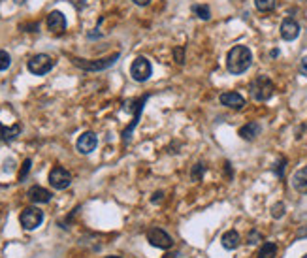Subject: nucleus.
<instances>
[{"instance_id": "obj_1", "label": "nucleus", "mask_w": 307, "mask_h": 258, "mask_svg": "<svg viewBox=\"0 0 307 258\" xmlns=\"http://www.w3.org/2000/svg\"><path fill=\"white\" fill-rule=\"evenodd\" d=\"M251 63H253V53L247 46H236L232 47L226 55V68L230 74H243L251 68Z\"/></svg>"}, {"instance_id": "obj_2", "label": "nucleus", "mask_w": 307, "mask_h": 258, "mask_svg": "<svg viewBox=\"0 0 307 258\" xmlns=\"http://www.w3.org/2000/svg\"><path fill=\"white\" fill-rule=\"evenodd\" d=\"M273 91L275 87L271 83V79L268 76H258L251 81L249 85V93H251V98L256 102H266L273 96Z\"/></svg>"}, {"instance_id": "obj_3", "label": "nucleus", "mask_w": 307, "mask_h": 258, "mask_svg": "<svg viewBox=\"0 0 307 258\" xmlns=\"http://www.w3.org/2000/svg\"><path fill=\"white\" fill-rule=\"evenodd\" d=\"M27 66H29V72L34 76H46L47 72H51V68L55 66V61L46 53H40V55L32 57Z\"/></svg>"}, {"instance_id": "obj_4", "label": "nucleus", "mask_w": 307, "mask_h": 258, "mask_svg": "<svg viewBox=\"0 0 307 258\" xmlns=\"http://www.w3.org/2000/svg\"><path fill=\"white\" fill-rule=\"evenodd\" d=\"M151 74H153V66L151 63L147 61L145 57H138L130 66V76L134 81H138V83H143L147 79L151 78Z\"/></svg>"}, {"instance_id": "obj_5", "label": "nucleus", "mask_w": 307, "mask_h": 258, "mask_svg": "<svg viewBox=\"0 0 307 258\" xmlns=\"http://www.w3.org/2000/svg\"><path fill=\"white\" fill-rule=\"evenodd\" d=\"M117 59H119V53L108 57V59H102V61H83V59H72V63L76 64L77 68H81V70L100 72V70H106V68H109L111 64L115 63Z\"/></svg>"}, {"instance_id": "obj_6", "label": "nucleus", "mask_w": 307, "mask_h": 258, "mask_svg": "<svg viewBox=\"0 0 307 258\" xmlns=\"http://www.w3.org/2000/svg\"><path fill=\"white\" fill-rule=\"evenodd\" d=\"M19 220L25 230H36L44 222V211H40L38 207H25L19 215Z\"/></svg>"}, {"instance_id": "obj_7", "label": "nucleus", "mask_w": 307, "mask_h": 258, "mask_svg": "<svg viewBox=\"0 0 307 258\" xmlns=\"http://www.w3.org/2000/svg\"><path fill=\"white\" fill-rule=\"evenodd\" d=\"M70 183H72V173L66 170V168H62V166H55L53 170L49 172V185L57 190H64V188L70 187Z\"/></svg>"}, {"instance_id": "obj_8", "label": "nucleus", "mask_w": 307, "mask_h": 258, "mask_svg": "<svg viewBox=\"0 0 307 258\" xmlns=\"http://www.w3.org/2000/svg\"><path fill=\"white\" fill-rule=\"evenodd\" d=\"M147 241L151 243L153 247L157 249H170L174 241H172V237H170L162 228H149V232H147Z\"/></svg>"}, {"instance_id": "obj_9", "label": "nucleus", "mask_w": 307, "mask_h": 258, "mask_svg": "<svg viewBox=\"0 0 307 258\" xmlns=\"http://www.w3.org/2000/svg\"><path fill=\"white\" fill-rule=\"evenodd\" d=\"M98 145V138L94 132H83L76 141V147L81 155H91L92 151Z\"/></svg>"}, {"instance_id": "obj_10", "label": "nucleus", "mask_w": 307, "mask_h": 258, "mask_svg": "<svg viewBox=\"0 0 307 258\" xmlns=\"http://www.w3.org/2000/svg\"><path fill=\"white\" fill-rule=\"evenodd\" d=\"M221 104L226 106V108H230V110H241L243 106H245V98L241 96L239 93L236 91H228V93H223L221 94Z\"/></svg>"}, {"instance_id": "obj_11", "label": "nucleus", "mask_w": 307, "mask_h": 258, "mask_svg": "<svg viewBox=\"0 0 307 258\" xmlns=\"http://www.w3.org/2000/svg\"><path fill=\"white\" fill-rule=\"evenodd\" d=\"M299 34V25L296 19H284L283 23H281V38L286 40V42H292V40H296Z\"/></svg>"}, {"instance_id": "obj_12", "label": "nucleus", "mask_w": 307, "mask_h": 258, "mask_svg": "<svg viewBox=\"0 0 307 258\" xmlns=\"http://www.w3.org/2000/svg\"><path fill=\"white\" fill-rule=\"evenodd\" d=\"M27 198H29L32 203H47V202H51V192H49L47 188L40 187V185H34V187L29 188Z\"/></svg>"}, {"instance_id": "obj_13", "label": "nucleus", "mask_w": 307, "mask_h": 258, "mask_svg": "<svg viewBox=\"0 0 307 258\" xmlns=\"http://www.w3.org/2000/svg\"><path fill=\"white\" fill-rule=\"evenodd\" d=\"M47 29L51 32H57V34H61L64 29H66V17L62 16V12H51L49 16H47Z\"/></svg>"}, {"instance_id": "obj_14", "label": "nucleus", "mask_w": 307, "mask_h": 258, "mask_svg": "<svg viewBox=\"0 0 307 258\" xmlns=\"http://www.w3.org/2000/svg\"><path fill=\"white\" fill-rule=\"evenodd\" d=\"M292 187L299 194H307V166L292 175Z\"/></svg>"}, {"instance_id": "obj_15", "label": "nucleus", "mask_w": 307, "mask_h": 258, "mask_svg": "<svg viewBox=\"0 0 307 258\" xmlns=\"http://www.w3.org/2000/svg\"><path fill=\"white\" fill-rule=\"evenodd\" d=\"M239 241H241V237L236 230H228V232H224L223 237H221V243H223V247L226 250H234L239 247Z\"/></svg>"}, {"instance_id": "obj_16", "label": "nucleus", "mask_w": 307, "mask_h": 258, "mask_svg": "<svg viewBox=\"0 0 307 258\" xmlns=\"http://www.w3.org/2000/svg\"><path fill=\"white\" fill-rule=\"evenodd\" d=\"M260 134V125L258 123H247V125H243L241 128H239V136L243 138V140H247V141H251V140H254L256 136Z\"/></svg>"}, {"instance_id": "obj_17", "label": "nucleus", "mask_w": 307, "mask_h": 258, "mask_svg": "<svg viewBox=\"0 0 307 258\" xmlns=\"http://www.w3.org/2000/svg\"><path fill=\"white\" fill-rule=\"evenodd\" d=\"M21 130H23V128H21V125H19V123H16V125H12V126H8V128H4V134H2V140L4 141H14L17 138V136H19V134H21Z\"/></svg>"}, {"instance_id": "obj_18", "label": "nucleus", "mask_w": 307, "mask_h": 258, "mask_svg": "<svg viewBox=\"0 0 307 258\" xmlns=\"http://www.w3.org/2000/svg\"><path fill=\"white\" fill-rule=\"evenodd\" d=\"M256 256L258 258H275L277 256V245L275 243H264Z\"/></svg>"}, {"instance_id": "obj_19", "label": "nucleus", "mask_w": 307, "mask_h": 258, "mask_svg": "<svg viewBox=\"0 0 307 258\" xmlns=\"http://www.w3.org/2000/svg\"><path fill=\"white\" fill-rule=\"evenodd\" d=\"M191 10L200 17V19H204V21H208L209 17H211V10H209V6H206V4H192Z\"/></svg>"}, {"instance_id": "obj_20", "label": "nucleus", "mask_w": 307, "mask_h": 258, "mask_svg": "<svg viewBox=\"0 0 307 258\" xmlns=\"http://www.w3.org/2000/svg\"><path fill=\"white\" fill-rule=\"evenodd\" d=\"M204 173H206V166L202 164V162H198V164L192 166V170H191V179H192V181H202Z\"/></svg>"}, {"instance_id": "obj_21", "label": "nucleus", "mask_w": 307, "mask_h": 258, "mask_svg": "<svg viewBox=\"0 0 307 258\" xmlns=\"http://www.w3.org/2000/svg\"><path fill=\"white\" fill-rule=\"evenodd\" d=\"M275 0H254V6L256 10H260V12H271V10L275 8Z\"/></svg>"}, {"instance_id": "obj_22", "label": "nucleus", "mask_w": 307, "mask_h": 258, "mask_svg": "<svg viewBox=\"0 0 307 258\" xmlns=\"http://www.w3.org/2000/svg\"><path fill=\"white\" fill-rule=\"evenodd\" d=\"M10 64H12V57L8 51H0V72L8 70Z\"/></svg>"}, {"instance_id": "obj_23", "label": "nucleus", "mask_w": 307, "mask_h": 258, "mask_svg": "<svg viewBox=\"0 0 307 258\" xmlns=\"http://www.w3.org/2000/svg\"><path fill=\"white\" fill-rule=\"evenodd\" d=\"M284 215V203L283 202H277L273 207H271V217L273 219H281Z\"/></svg>"}, {"instance_id": "obj_24", "label": "nucleus", "mask_w": 307, "mask_h": 258, "mask_svg": "<svg viewBox=\"0 0 307 258\" xmlns=\"http://www.w3.org/2000/svg\"><path fill=\"white\" fill-rule=\"evenodd\" d=\"M260 241H262V234H260V232H256V230L249 232V235H247V243H249V245H258Z\"/></svg>"}, {"instance_id": "obj_25", "label": "nucleus", "mask_w": 307, "mask_h": 258, "mask_svg": "<svg viewBox=\"0 0 307 258\" xmlns=\"http://www.w3.org/2000/svg\"><path fill=\"white\" fill-rule=\"evenodd\" d=\"M31 158H27L23 162V166H21V172H19V181H23L27 175H29V172H31Z\"/></svg>"}, {"instance_id": "obj_26", "label": "nucleus", "mask_w": 307, "mask_h": 258, "mask_svg": "<svg viewBox=\"0 0 307 258\" xmlns=\"http://www.w3.org/2000/svg\"><path fill=\"white\" fill-rule=\"evenodd\" d=\"M284 166H286V158H281V160H279V162H277V164H275V168H273V172H275L277 177H283Z\"/></svg>"}, {"instance_id": "obj_27", "label": "nucleus", "mask_w": 307, "mask_h": 258, "mask_svg": "<svg viewBox=\"0 0 307 258\" xmlns=\"http://www.w3.org/2000/svg\"><path fill=\"white\" fill-rule=\"evenodd\" d=\"M299 74H301V76H307V55L299 61Z\"/></svg>"}, {"instance_id": "obj_28", "label": "nucleus", "mask_w": 307, "mask_h": 258, "mask_svg": "<svg viewBox=\"0 0 307 258\" xmlns=\"http://www.w3.org/2000/svg\"><path fill=\"white\" fill-rule=\"evenodd\" d=\"M174 57L177 59V63L179 64H183V47H179V49H176V53H174Z\"/></svg>"}, {"instance_id": "obj_29", "label": "nucleus", "mask_w": 307, "mask_h": 258, "mask_svg": "<svg viewBox=\"0 0 307 258\" xmlns=\"http://www.w3.org/2000/svg\"><path fill=\"white\" fill-rule=\"evenodd\" d=\"M162 198H164V192H155V194H153V198H151V202H153V203H157V202H161Z\"/></svg>"}, {"instance_id": "obj_30", "label": "nucleus", "mask_w": 307, "mask_h": 258, "mask_svg": "<svg viewBox=\"0 0 307 258\" xmlns=\"http://www.w3.org/2000/svg\"><path fill=\"white\" fill-rule=\"evenodd\" d=\"M136 6H147V4H151V0H132Z\"/></svg>"}, {"instance_id": "obj_31", "label": "nucleus", "mask_w": 307, "mask_h": 258, "mask_svg": "<svg viewBox=\"0 0 307 258\" xmlns=\"http://www.w3.org/2000/svg\"><path fill=\"white\" fill-rule=\"evenodd\" d=\"M164 258H181V254H166Z\"/></svg>"}, {"instance_id": "obj_32", "label": "nucleus", "mask_w": 307, "mask_h": 258, "mask_svg": "<svg viewBox=\"0 0 307 258\" xmlns=\"http://www.w3.org/2000/svg\"><path fill=\"white\" fill-rule=\"evenodd\" d=\"M2 134H4V126H2V123H0V141H2Z\"/></svg>"}, {"instance_id": "obj_33", "label": "nucleus", "mask_w": 307, "mask_h": 258, "mask_svg": "<svg viewBox=\"0 0 307 258\" xmlns=\"http://www.w3.org/2000/svg\"><path fill=\"white\" fill-rule=\"evenodd\" d=\"M14 2H16V4H19V6H21V4H25V0H14Z\"/></svg>"}, {"instance_id": "obj_34", "label": "nucleus", "mask_w": 307, "mask_h": 258, "mask_svg": "<svg viewBox=\"0 0 307 258\" xmlns=\"http://www.w3.org/2000/svg\"><path fill=\"white\" fill-rule=\"evenodd\" d=\"M106 258H123V256H115V254H109V256H106Z\"/></svg>"}, {"instance_id": "obj_35", "label": "nucleus", "mask_w": 307, "mask_h": 258, "mask_svg": "<svg viewBox=\"0 0 307 258\" xmlns=\"http://www.w3.org/2000/svg\"><path fill=\"white\" fill-rule=\"evenodd\" d=\"M303 258H307V254H305V256H303Z\"/></svg>"}]
</instances>
